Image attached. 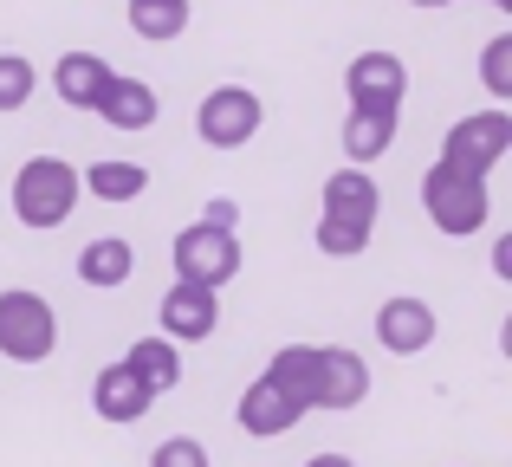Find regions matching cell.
Wrapping results in <instances>:
<instances>
[{"label":"cell","mask_w":512,"mask_h":467,"mask_svg":"<svg viewBox=\"0 0 512 467\" xmlns=\"http://www.w3.org/2000/svg\"><path fill=\"white\" fill-rule=\"evenodd\" d=\"M72 208H78V169L65 156L20 163V176H13V215H20V228H59V221H72Z\"/></svg>","instance_id":"cell-1"},{"label":"cell","mask_w":512,"mask_h":467,"mask_svg":"<svg viewBox=\"0 0 512 467\" xmlns=\"http://www.w3.org/2000/svg\"><path fill=\"white\" fill-rule=\"evenodd\" d=\"M422 208H428V221H435L441 234H454V240L480 234V228H487V215H493L487 176H461V169L435 163L422 176Z\"/></svg>","instance_id":"cell-2"},{"label":"cell","mask_w":512,"mask_h":467,"mask_svg":"<svg viewBox=\"0 0 512 467\" xmlns=\"http://www.w3.org/2000/svg\"><path fill=\"white\" fill-rule=\"evenodd\" d=\"M59 351V312H52L39 292L7 286L0 292V357L13 364H46Z\"/></svg>","instance_id":"cell-3"},{"label":"cell","mask_w":512,"mask_h":467,"mask_svg":"<svg viewBox=\"0 0 512 467\" xmlns=\"http://www.w3.org/2000/svg\"><path fill=\"white\" fill-rule=\"evenodd\" d=\"M234 273H240V240H234V228H208V221H195V228L175 234V279L221 292Z\"/></svg>","instance_id":"cell-4"},{"label":"cell","mask_w":512,"mask_h":467,"mask_svg":"<svg viewBox=\"0 0 512 467\" xmlns=\"http://www.w3.org/2000/svg\"><path fill=\"white\" fill-rule=\"evenodd\" d=\"M260 124H266V104L253 98L247 85H214L208 98H201V111H195L201 143H214V150H240V143H253Z\"/></svg>","instance_id":"cell-5"},{"label":"cell","mask_w":512,"mask_h":467,"mask_svg":"<svg viewBox=\"0 0 512 467\" xmlns=\"http://www.w3.org/2000/svg\"><path fill=\"white\" fill-rule=\"evenodd\" d=\"M512 150V117L506 111H480V117H461V124L441 137V163L461 169V176H487L493 163Z\"/></svg>","instance_id":"cell-6"},{"label":"cell","mask_w":512,"mask_h":467,"mask_svg":"<svg viewBox=\"0 0 512 467\" xmlns=\"http://www.w3.org/2000/svg\"><path fill=\"white\" fill-rule=\"evenodd\" d=\"M370 396V364L344 344H318V377H312V409H357Z\"/></svg>","instance_id":"cell-7"},{"label":"cell","mask_w":512,"mask_h":467,"mask_svg":"<svg viewBox=\"0 0 512 467\" xmlns=\"http://www.w3.org/2000/svg\"><path fill=\"white\" fill-rule=\"evenodd\" d=\"M214 325H221V299L208 286L175 279L163 292V338L169 344H201V338H214Z\"/></svg>","instance_id":"cell-8"},{"label":"cell","mask_w":512,"mask_h":467,"mask_svg":"<svg viewBox=\"0 0 512 467\" xmlns=\"http://www.w3.org/2000/svg\"><path fill=\"white\" fill-rule=\"evenodd\" d=\"M402 85H409V72H402L396 52H357L344 72V91L350 104H376V111H396L402 104Z\"/></svg>","instance_id":"cell-9"},{"label":"cell","mask_w":512,"mask_h":467,"mask_svg":"<svg viewBox=\"0 0 512 467\" xmlns=\"http://www.w3.org/2000/svg\"><path fill=\"white\" fill-rule=\"evenodd\" d=\"M376 338H383V351H396V357H415V351H428L435 344V305L428 299H389L383 312H376Z\"/></svg>","instance_id":"cell-10"},{"label":"cell","mask_w":512,"mask_h":467,"mask_svg":"<svg viewBox=\"0 0 512 467\" xmlns=\"http://www.w3.org/2000/svg\"><path fill=\"white\" fill-rule=\"evenodd\" d=\"M234 416H240V429H247V435H260V442H273V435H286L292 422L305 416V409L292 403V396L279 390L273 377H253V383H247V396H240V409H234Z\"/></svg>","instance_id":"cell-11"},{"label":"cell","mask_w":512,"mask_h":467,"mask_svg":"<svg viewBox=\"0 0 512 467\" xmlns=\"http://www.w3.org/2000/svg\"><path fill=\"white\" fill-rule=\"evenodd\" d=\"M91 111H98L111 130H150L163 104H156V91L143 85V78H124V72H111V85L98 91V104H91Z\"/></svg>","instance_id":"cell-12"},{"label":"cell","mask_w":512,"mask_h":467,"mask_svg":"<svg viewBox=\"0 0 512 467\" xmlns=\"http://www.w3.org/2000/svg\"><path fill=\"white\" fill-rule=\"evenodd\" d=\"M150 403H156V396L137 383L130 364H104L98 383H91V409H98L104 422H137V416H150Z\"/></svg>","instance_id":"cell-13"},{"label":"cell","mask_w":512,"mask_h":467,"mask_svg":"<svg viewBox=\"0 0 512 467\" xmlns=\"http://www.w3.org/2000/svg\"><path fill=\"white\" fill-rule=\"evenodd\" d=\"M376 208H383V189H376L370 169H331L325 176V215H344V221H363L376 228Z\"/></svg>","instance_id":"cell-14"},{"label":"cell","mask_w":512,"mask_h":467,"mask_svg":"<svg viewBox=\"0 0 512 467\" xmlns=\"http://www.w3.org/2000/svg\"><path fill=\"white\" fill-rule=\"evenodd\" d=\"M104 85H111V59H104V52H65V59L52 65V91H59L65 104H78V111H91Z\"/></svg>","instance_id":"cell-15"},{"label":"cell","mask_w":512,"mask_h":467,"mask_svg":"<svg viewBox=\"0 0 512 467\" xmlns=\"http://www.w3.org/2000/svg\"><path fill=\"white\" fill-rule=\"evenodd\" d=\"M389 137H396V111H376V104H350V117H344V156H350V169L376 163V156L389 150Z\"/></svg>","instance_id":"cell-16"},{"label":"cell","mask_w":512,"mask_h":467,"mask_svg":"<svg viewBox=\"0 0 512 467\" xmlns=\"http://www.w3.org/2000/svg\"><path fill=\"white\" fill-rule=\"evenodd\" d=\"M130 273H137V247H130L124 234H104V240H91V247L78 253V279H85V286H98V292L124 286Z\"/></svg>","instance_id":"cell-17"},{"label":"cell","mask_w":512,"mask_h":467,"mask_svg":"<svg viewBox=\"0 0 512 467\" xmlns=\"http://www.w3.org/2000/svg\"><path fill=\"white\" fill-rule=\"evenodd\" d=\"M78 189H91L98 202H137V195L150 189V169L130 163V156H98V163L78 176Z\"/></svg>","instance_id":"cell-18"},{"label":"cell","mask_w":512,"mask_h":467,"mask_svg":"<svg viewBox=\"0 0 512 467\" xmlns=\"http://www.w3.org/2000/svg\"><path fill=\"white\" fill-rule=\"evenodd\" d=\"M124 364L137 370V383H143L150 396H169L175 383H182V351H175L169 338H137V344L124 351Z\"/></svg>","instance_id":"cell-19"},{"label":"cell","mask_w":512,"mask_h":467,"mask_svg":"<svg viewBox=\"0 0 512 467\" xmlns=\"http://www.w3.org/2000/svg\"><path fill=\"white\" fill-rule=\"evenodd\" d=\"M266 377L279 383V390L292 396L299 409H312V377H318V344H286V351H273V364H266Z\"/></svg>","instance_id":"cell-20"},{"label":"cell","mask_w":512,"mask_h":467,"mask_svg":"<svg viewBox=\"0 0 512 467\" xmlns=\"http://www.w3.org/2000/svg\"><path fill=\"white\" fill-rule=\"evenodd\" d=\"M188 0H130V33L137 39H182Z\"/></svg>","instance_id":"cell-21"},{"label":"cell","mask_w":512,"mask_h":467,"mask_svg":"<svg viewBox=\"0 0 512 467\" xmlns=\"http://www.w3.org/2000/svg\"><path fill=\"white\" fill-rule=\"evenodd\" d=\"M376 228H363V221H344V215H318V253H331V260H357L363 247H370Z\"/></svg>","instance_id":"cell-22"},{"label":"cell","mask_w":512,"mask_h":467,"mask_svg":"<svg viewBox=\"0 0 512 467\" xmlns=\"http://www.w3.org/2000/svg\"><path fill=\"white\" fill-rule=\"evenodd\" d=\"M33 85H39L33 59H20V52H0V111H20V104L33 98Z\"/></svg>","instance_id":"cell-23"},{"label":"cell","mask_w":512,"mask_h":467,"mask_svg":"<svg viewBox=\"0 0 512 467\" xmlns=\"http://www.w3.org/2000/svg\"><path fill=\"white\" fill-rule=\"evenodd\" d=\"M480 72H487V91H493V98H500V104H512V39H506V33L487 46Z\"/></svg>","instance_id":"cell-24"},{"label":"cell","mask_w":512,"mask_h":467,"mask_svg":"<svg viewBox=\"0 0 512 467\" xmlns=\"http://www.w3.org/2000/svg\"><path fill=\"white\" fill-rule=\"evenodd\" d=\"M150 467H208V448H201L195 435H169V442L150 455Z\"/></svg>","instance_id":"cell-25"},{"label":"cell","mask_w":512,"mask_h":467,"mask_svg":"<svg viewBox=\"0 0 512 467\" xmlns=\"http://www.w3.org/2000/svg\"><path fill=\"white\" fill-rule=\"evenodd\" d=\"M201 221H208V228H234L240 208H234V202H208V215H201Z\"/></svg>","instance_id":"cell-26"},{"label":"cell","mask_w":512,"mask_h":467,"mask_svg":"<svg viewBox=\"0 0 512 467\" xmlns=\"http://www.w3.org/2000/svg\"><path fill=\"white\" fill-rule=\"evenodd\" d=\"M493 266H500V279H512V240H500V247H493Z\"/></svg>","instance_id":"cell-27"},{"label":"cell","mask_w":512,"mask_h":467,"mask_svg":"<svg viewBox=\"0 0 512 467\" xmlns=\"http://www.w3.org/2000/svg\"><path fill=\"white\" fill-rule=\"evenodd\" d=\"M305 467H357V461H350V455H312Z\"/></svg>","instance_id":"cell-28"},{"label":"cell","mask_w":512,"mask_h":467,"mask_svg":"<svg viewBox=\"0 0 512 467\" xmlns=\"http://www.w3.org/2000/svg\"><path fill=\"white\" fill-rule=\"evenodd\" d=\"M415 7H448V0H415Z\"/></svg>","instance_id":"cell-29"},{"label":"cell","mask_w":512,"mask_h":467,"mask_svg":"<svg viewBox=\"0 0 512 467\" xmlns=\"http://www.w3.org/2000/svg\"><path fill=\"white\" fill-rule=\"evenodd\" d=\"M493 7H512V0H493Z\"/></svg>","instance_id":"cell-30"}]
</instances>
